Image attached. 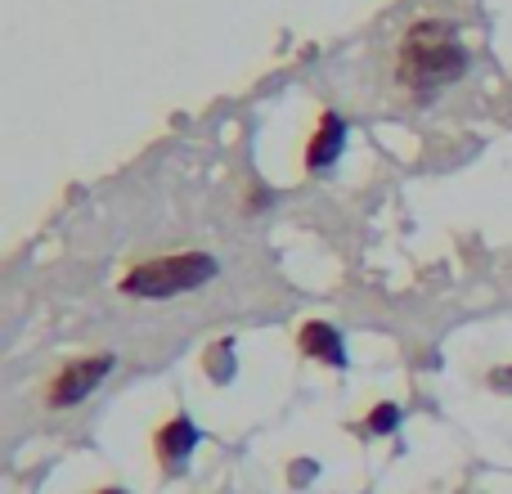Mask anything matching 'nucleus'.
<instances>
[{
    "label": "nucleus",
    "mask_w": 512,
    "mask_h": 494,
    "mask_svg": "<svg viewBox=\"0 0 512 494\" xmlns=\"http://www.w3.org/2000/svg\"><path fill=\"white\" fill-rule=\"evenodd\" d=\"M396 427V405H382L378 414L369 418V432H391Z\"/></svg>",
    "instance_id": "obj_7"
},
{
    "label": "nucleus",
    "mask_w": 512,
    "mask_h": 494,
    "mask_svg": "<svg viewBox=\"0 0 512 494\" xmlns=\"http://www.w3.org/2000/svg\"><path fill=\"white\" fill-rule=\"evenodd\" d=\"M463 68H468V54H463L454 27H445V23L409 27L405 45H400V81L409 90L450 86V81H459Z\"/></svg>",
    "instance_id": "obj_1"
},
{
    "label": "nucleus",
    "mask_w": 512,
    "mask_h": 494,
    "mask_svg": "<svg viewBox=\"0 0 512 494\" xmlns=\"http://www.w3.org/2000/svg\"><path fill=\"white\" fill-rule=\"evenodd\" d=\"M212 274H216V261H212V256H203V252L162 256V261H144V265H135V270L122 279V292H131V297L162 301V297H176V292L203 288V283L212 279Z\"/></svg>",
    "instance_id": "obj_2"
},
{
    "label": "nucleus",
    "mask_w": 512,
    "mask_h": 494,
    "mask_svg": "<svg viewBox=\"0 0 512 494\" xmlns=\"http://www.w3.org/2000/svg\"><path fill=\"white\" fill-rule=\"evenodd\" d=\"M194 441H198L194 423H189V418H176V423H171L167 432L158 436V454H162L167 463H185L189 450H194Z\"/></svg>",
    "instance_id": "obj_5"
},
{
    "label": "nucleus",
    "mask_w": 512,
    "mask_h": 494,
    "mask_svg": "<svg viewBox=\"0 0 512 494\" xmlns=\"http://www.w3.org/2000/svg\"><path fill=\"white\" fill-rule=\"evenodd\" d=\"M301 346H306L310 355H319V360H328V364H346L342 342H337V333L328 324H310L306 333H301Z\"/></svg>",
    "instance_id": "obj_6"
},
{
    "label": "nucleus",
    "mask_w": 512,
    "mask_h": 494,
    "mask_svg": "<svg viewBox=\"0 0 512 494\" xmlns=\"http://www.w3.org/2000/svg\"><path fill=\"white\" fill-rule=\"evenodd\" d=\"M104 494H122V490H104Z\"/></svg>",
    "instance_id": "obj_9"
},
{
    "label": "nucleus",
    "mask_w": 512,
    "mask_h": 494,
    "mask_svg": "<svg viewBox=\"0 0 512 494\" xmlns=\"http://www.w3.org/2000/svg\"><path fill=\"white\" fill-rule=\"evenodd\" d=\"M342 140H346L342 117L328 113V117H324V126H319V135H315V144H310V167H328V162H333L337 153H342Z\"/></svg>",
    "instance_id": "obj_4"
},
{
    "label": "nucleus",
    "mask_w": 512,
    "mask_h": 494,
    "mask_svg": "<svg viewBox=\"0 0 512 494\" xmlns=\"http://www.w3.org/2000/svg\"><path fill=\"white\" fill-rule=\"evenodd\" d=\"M108 369H113V360H104V355H95V360H77V364H68V369L54 378V387H50V405H77V400H86L90 391L99 387V382L108 378Z\"/></svg>",
    "instance_id": "obj_3"
},
{
    "label": "nucleus",
    "mask_w": 512,
    "mask_h": 494,
    "mask_svg": "<svg viewBox=\"0 0 512 494\" xmlns=\"http://www.w3.org/2000/svg\"><path fill=\"white\" fill-rule=\"evenodd\" d=\"M495 387H499V391H512V369H499V373H495Z\"/></svg>",
    "instance_id": "obj_8"
}]
</instances>
